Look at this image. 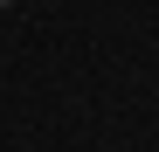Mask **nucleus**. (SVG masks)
Here are the masks:
<instances>
[{"label": "nucleus", "instance_id": "obj_1", "mask_svg": "<svg viewBox=\"0 0 159 152\" xmlns=\"http://www.w3.org/2000/svg\"><path fill=\"white\" fill-rule=\"evenodd\" d=\"M0 7H14V0H0Z\"/></svg>", "mask_w": 159, "mask_h": 152}]
</instances>
